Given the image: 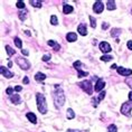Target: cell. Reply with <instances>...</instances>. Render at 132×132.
Returning <instances> with one entry per match:
<instances>
[{"instance_id": "cell-1", "label": "cell", "mask_w": 132, "mask_h": 132, "mask_svg": "<svg viewBox=\"0 0 132 132\" xmlns=\"http://www.w3.org/2000/svg\"><path fill=\"white\" fill-rule=\"evenodd\" d=\"M53 97H54V103L56 107H62L65 103V95H64L63 90L59 87V85H55V91L53 93Z\"/></svg>"}, {"instance_id": "cell-2", "label": "cell", "mask_w": 132, "mask_h": 132, "mask_svg": "<svg viewBox=\"0 0 132 132\" xmlns=\"http://www.w3.org/2000/svg\"><path fill=\"white\" fill-rule=\"evenodd\" d=\"M36 100H37V109L42 114L47 113V104H46V99L44 94L37 93L36 94Z\"/></svg>"}, {"instance_id": "cell-3", "label": "cell", "mask_w": 132, "mask_h": 132, "mask_svg": "<svg viewBox=\"0 0 132 132\" xmlns=\"http://www.w3.org/2000/svg\"><path fill=\"white\" fill-rule=\"evenodd\" d=\"M78 86L82 88L84 92H86L88 95H92V92H93V86H92V83L90 81H83L78 83Z\"/></svg>"}, {"instance_id": "cell-4", "label": "cell", "mask_w": 132, "mask_h": 132, "mask_svg": "<svg viewBox=\"0 0 132 132\" xmlns=\"http://www.w3.org/2000/svg\"><path fill=\"white\" fill-rule=\"evenodd\" d=\"M16 63L19 65V67L21 69H29L30 68V63H29V60L28 59H26V58H23V57H17V59H16Z\"/></svg>"}, {"instance_id": "cell-5", "label": "cell", "mask_w": 132, "mask_h": 132, "mask_svg": "<svg viewBox=\"0 0 132 132\" xmlns=\"http://www.w3.org/2000/svg\"><path fill=\"white\" fill-rule=\"evenodd\" d=\"M131 110H132V102L130 101V102H125L122 104L121 106V113L125 116H130L131 114Z\"/></svg>"}, {"instance_id": "cell-6", "label": "cell", "mask_w": 132, "mask_h": 132, "mask_svg": "<svg viewBox=\"0 0 132 132\" xmlns=\"http://www.w3.org/2000/svg\"><path fill=\"white\" fill-rule=\"evenodd\" d=\"M104 86H105V82H104V79L103 78H97L96 84H95V86H94V90H95V92H102Z\"/></svg>"}, {"instance_id": "cell-7", "label": "cell", "mask_w": 132, "mask_h": 132, "mask_svg": "<svg viewBox=\"0 0 132 132\" xmlns=\"http://www.w3.org/2000/svg\"><path fill=\"white\" fill-rule=\"evenodd\" d=\"M118 73L120 75H122V76H130L132 75V69L130 68H125V67H118Z\"/></svg>"}, {"instance_id": "cell-8", "label": "cell", "mask_w": 132, "mask_h": 132, "mask_svg": "<svg viewBox=\"0 0 132 132\" xmlns=\"http://www.w3.org/2000/svg\"><path fill=\"white\" fill-rule=\"evenodd\" d=\"M100 50L106 54V53H110L112 49H111V46H110V44L107 42H102L100 44Z\"/></svg>"}, {"instance_id": "cell-9", "label": "cell", "mask_w": 132, "mask_h": 132, "mask_svg": "<svg viewBox=\"0 0 132 132\" xmlns=\"http://www.w3.org/2000/svg\"><path fill=\"white\" fill-rule=\"evenodd\" d=\"M103 9H104V5L100 1V0L95 2L94 6H93V10H94L95 14H101L103 11Z\"/></svg>"}, {"instance_id": "cell-10", "label": "cell", "mask_w": 132, "mask_h": 132, "mask_svg": "<svg viewBox=\"0 0 132 132\" xmlns=\"http://www.w3.org/2000/svg\"><path fill=\"white\" fill-rule=\"evenodd\" d=\"M0 72H1V75L5 76L6 78H11V77L14 76V73L10 72V70H8L5 66H1V67H0Z\"/></svg>"}, {"instance_id": "cell-11", "label": "cell", "mask_w": 132, "mask_h": 132, "mask_svg": "<svg viewBox=\"0 0 132 132\" xmlns=\"http://www.w3.org/2000/svg\"><path fill=\"white\" fill-rule=\"evenodd\" d=\"M104 97H105V92L102 91V92H101V93L99 94V96H97L96 99H94V97L92 99V103H93V106L96 107V106H97V103H99L100 101H102Z\"/></svg>"}, {"instance_id": "cell-12", "label": "cell", "mask_w": 132, "mask_h": 132, "mask_svg": "<svg viewBox=\"0 0 132 132\" xmlns=\"http://www.w3.org/2000/svg\"><path fill=\"white\" fill-rule=\"evenodd\" d=\"M77 32L81 34L82 36H86V34H87L86 25H85V24H79L78 27H77Z\"/></svg>"}, {"instance_id": "cell-13", "label": "cell", "mask_w": 132, "mask_h": 132, "mask_svg": "<svg viewBox=\"0 0 132 132\" xmlns=\"http://www.w3.org/2000/svg\"><path fill=\"white\" fill-rule=\"evenodd\" d=\"M66 39H67V42H69V43L76 42V39H77V35H76L75 33H68L66 35Z\"/></svg>"}, {"instance_id": "cell-14", "label": "cell", "mask_w": 132, "mask_h": 132, "mask_svg": "<svg viewBox=\"0 0 132 132\" xmlns=\"http://www.w3.org/2000/svg\"><path fill=\"white\" fill-rule=\"evenodd\" d=\"M26 116H27V119L29 120L30 122H32V123H34V124H36L37 123V116H36L35 114H34V113H32V112H28L26 114Z\"/></svg>"}, {"instance_id": "cell-15", "label": "cell", "mask_w": 132, "mask_h": 132, "mask_svg": "<svg viewBox=\"0 0 132 132\" xmlns=\"http://www.w3.org/2000/svg\"><path fill=\"white\" fill-rule=\"evenodd\" d=\"M45 78H46V75L45 74H43L42 72H38V73H36V75H35V81L36 82H43V81H45Z\"/></svg>"}, {"instance_id": "cell-16", "label": "cell", "mask_w": 132, "mask_h": 132, "mask_svg": "<svg viewBox=\"0 0 132 132\" xmlns=\"http://www.w3.org/2000/svg\"><path fill=\"white\" fill-rule=\"evenodd\" d=\"M10 101L13 102L14 104H19L21 102V99H20V96L18 94H13L10 96Z\"/></svg>"}, {"instance_id": "cell-17", "label": "cell", "mask_w": 132, "mask_h": 132, "mask_svg": "<svg viewBox=\"0 0 132 132\" xmlns=\"http://www.w3.org/2000/svg\"><path fill=\"white\" fill-rule=\"evenodd\" d=\"M63 13L65 15H68L70 13H73V7L70 5H64L63 6Z\"/></svg>"}, {"instance_id": "cell-18", "label": "cell", "mask_w": 132, "mask_h": 132, "mask_svg": "<svg viewBox=\"0 0 132 132\" xmlns=\"http://www.w3.org/2000/svg\"><path fill=\"white\" fill-rule=\"evenodd\" d=\"M48 45H49L50 47H53L54 50H59L60 49V45L57 44L55 40H48Z\"/></svg>"}, {"instance_id": "cell-19", "label": "cell", "mask_w": 132, "mask_h": 132, "mask_svg": "<svg viewBox=\"0 0 132 132\" xmlns=\"http://www.w3.org/2000/svg\"><path fill=\"white\" fill-rule=\"evenodd\" d=\"M115 8H116V6H115V2L114 1L109 0V1L106 2V9H107V10H114Z\"/></svg>"}, {"instance_id": "cell-20", "label": "cell", "mask_w": 132, "mask_h": 132, "mask_svg": "<svg viewBox=\"0 0 132 132\" xmlns=\"http://www.w3.org/2000/svg\"><path fill=\"white\" fill-rule=\"evenodd\" d=\"M66 116L68 120H72L75 118V113L73 111V109H67V112H66Z\"/></svg>"}, {"instance_id": "cell-21", "label": "cell", "mask_w": 132, "mask_h": 132, "mask_svg": "<svg viewBox=\"0 0 132 132\" xmlns=\"http://www.w3.org/2000/svg\"><path fill=\"white\" fill-rule=\"evenodd\" d=\"M29 2H30V5L34 6L35 8H40L42 6H43L42 1H38V0H30Z\"/></svg>"}, {"instance_id": "cell-22", "label": "cell", "mask_w": 132, "mask_h": 132, "mask_svg": "<svg viewBox=\"0 0 132 132\" xmlns=\"http://www.w3.org/2000/svg\"><path fill=\"white\" fill-rule=\"evenodd\" d=\"M6 50H7V54L9 56H13V55H15V53H16V50H15L14 48H11L9 45H6Z\"/></svg>"}, {"instance_id": "cell-23", "label": "cell", "mask_w": 132, "mask_h": 132, "mask_svg": "<svg viewBox=\"0 0 132 132\" xmlns=\"http://www.w3.org/2000/svg\"><path fill=\"white\" fill-rule=\"evenodd\" d=\"M121 32H122L121 29L114 28V29H112V30H111V36H112V37H116L118 35H120V33H121Z\"/></svg>"}, {"instance_id": "cell-24", "label": "cell", "mask_w": 132, "mask_h": 132, "mask_svg": "<svg viewBox=\"0 0 132 132\" xmlns=\"http://www.w3.org/2000/svg\"><path fill=\"white\" fill-rule=\"evenodd\" d=\"M26 15H27V11H19L18 13V16H19V19L21 21H24L26 19Z\"/></svg>"}, {"instance_id": "cell-25", "label": "cell", "mask_w": 132, "mask_h": 132, "mask_svg": "<svg viewBox=\"0 0 132 132\" xmlns=\"http://www.w3.org/2000/svg\"><path fill=\"white\" fill-rule=\"evenodd\" d=\"M101 60H103V62H110L111 59H113V57L112 56H110V55H103L102 57L100 58Z\"/></svg>"}, {"instance_id": "cell-26", "label": "cell", "mask_w": 132, "mask_h": 132, "mask_svg": "<svg viewBox=\"0 0 132 132\" xmlns=\"http://www.w3.org/2000/svg\"><path fill=\"white\" fill-rule=\"evenodd\" d=\"M107 132H118V128L114 124H110L107 128Z\"/></svg>"}, {"instance_id": "cell-27", "label": "cell", "mask_w": 132, "mask_h": 132, "mask_svg": "<svg viewBox=\"0 0 132 132\" xmlns=\"http://www.w3.org/2000/svg\"><path fill=\"white\" fill-rule=\"evenodd\" d=\"M50 24L53 26H56L57 24H58V21H57V17L55 16V15H53V16H50Z\"/></svg>"}, {"instance_id": "cell-28", "label": "cell", "mask_w": 132, "mask_h": 132, "mask_svg": "<svg viewBox=\"0 0 132 132\" xmlns=\"http://www.w3.org/2000/svg\"><path fill=\"white\" fill-rule=\"evenodd\" d=\"M15 44H16V46H17L18 48H21V47H23V43H21V39L18 38V37L15 38Z\"/></svg>"}, {"instance_id": "cell-29", "label": "cell", "mask_w": 132, "mask_h": 132, "mask_svg": "<svg viewBox=\"0 0 132 132\" xmlns=\"http://www.w3.org/2000/svg\"><path fill=\"white\" fill-rule=\"evenodd\" d=\"M77 73H78V77H84V76H87V75H88L87 72H83L81 68L77 69Z\"/></svg>"}, {"instance_id": "cell-30", "label": "cell", "mask_w": 132, "mask_h": 132, "mask_svg": "<svg viewBox=\"0 0 132 132\" xmlns=\"http://www.w3.org/2000/svg\"><path fill=\"white\" fill-rule=\"evenodd\" d=\"M16 7L19 8V9H24V8H25V2H24V1H20V0H19V1H17Z\"/></svg>"}, {"instance_id": "cell-31", "label": "cell", "mask_w": 132, "mask_h": 132, "mask_svg": "<svg viewBox=\"0 0 132 132\" xmlns=\"http://www.w3.org/2000/svg\"><path fill=\"white\" fill-rule=\"evenodd\" d=\"M90 21H91V26H92V28H95V27H96V20L94 19V17L90 16Z\"/></svg>"}, {"instance_id": "cell-32", "label": "cell", "mask_w": 132, "mask_h": 132, "mask_svg": "<svg viewBox=\"0 0 132 132\" xmlns=\"http://www.w3.org/2000/svg\"><path fill=\"white\" fill-rule=\"evenodd\" d=\"M81 65H82V63L79 62V60H76V62L73 63V66H74L76 69H78V68H79V66H81Z\"/></svg>"}, {"instance_id": "cell-33", "label": "cell", "mask_w": 132, "mask_h": 132, "mask_svg": "<svg viewBox=\"0 0 132 132\" xmlns=\"http://www.w3.org/2000/svg\"><path fill=\"white\" fill-rule=\"evenodd\" d=\"M14 90H15V88H13V87H8L7 90H6V93L11 96V95H13V93H14Z\"/></svg>"}, {"instance_id": "cell-34", "label": "cell", "mask_w": 132, "mask_h": 132, "mask_svg": "<svg viewBox=\"0 0 132 132\" xmlns=\"http://www.w3.org/2000/svg\"><path fill=\"white\" fill-rule=\"evenodd\" d=\"M125 83H127L129 86H130V87L132 88V77H128L127 79H125Z\"/></svg>"}, {"instance_id": "cell-35", "label": "cell", "mask_w": 132, "mask_h": 132, "mask_svg": "<svg viewBox=\"0 0 132 132\" xmlns=\"http://www.w3.org/2000/svg\"><path fill=\"white\" fill-rule=\"evenodd\" d=\"M43 60H44V62H48V60L50 59V55H44V56H43V58H42Z\"/></svg>"}, {"instance_id": "cell-36", "label": "cell", "mask_w": 132, "mask_h": 132, "mask_svg": "<svg viewBox=\"0 0 132 132\" xmlns=\"http://www.w3.org/2000/svg\"><path fill=\"white\" fill-rule=\"evenodd\" d=\"M127 46H128L129 49L132 50V40H129V42H128V44H127Z\"/></svg>"}, {"instance_id": "cell-37", "label": "cell", "mask_w": 132, "mask_h": 132, "mask_svg": "<svg viewBox=\"0 0 132 132\" xmlns=\"http://www.w3.org/2000/svg\"><path fill=\"white\" fill-rule=\"evenodd\" d=\"M23 82H24V84H28V83H29V78L27 77V76H25L24 79H23Z\"/></svg>"}, {"instance_id": "cell-38", "label": "cell", "mask_w": 132, "mask_h": 132, "mask_svg": "<svg viewBox=\"0 0 132 132\" xmlns=\"http://www.w3.org/2000/svg\"><path fill=\"white\" fill-rule=\"evenodd\" d=\"M21 53H23V55H25V56H28V55H29V52L27 49H23V50H21Z\"/></svg>"}, {"instance_id": "cell-39", "label": "cell", "mask_w": 132, "mask_h": 132, "mask_svg": "<svg viewBox=\"0 0 132 132\" xmlns=\"http://www.w3.org/2000/svg\"><path fill=\"white\" fill-rule=\"evenodd\" d=\"M107 28H109V24H107V23H103L102 29H107Z\"/></svg>"}, {"instance_id": "cell-40", "label": "cell", "mask_w": 132, "mask_h": 132, "mask_svg": "<svg viewBox=\"0 0 132 132\" xmlns=\"http://www.w3.org/2000/svg\"><path fill=\"white\" fill-rule=\"evenodd\" d=\"M21 90H23V87L19 86V85H17V86H15V91H16V92H20Z\"/></svg>"}, {"instance_id": "cell-41", "label": "cell", "mask_w": 132, "mask_h": 132, "mask_svg": "<svg viewBox=\"0 0 132 132\" xmlns=\"http://www.w3.org/2000/svg\"><path fill=\"white\" fill-rule=\"evenodd\" d=\"M111 68H112V69H118V66H116L115 64H113V65L111 66Z\"/></svg>"}, {"instance_id": "cell-42", "label": "cell", "mask_w": 132, "mask_h": 132, "mask_svg": "<svg viewBox=\"0 0 132 132\" xmlns=\"http://www.w3.org/2000/svg\"><path fill=\"white\" fill-rule=\"evenodd\" d=\"M67 132H79L78 130H72V129H68V130H67Z\"/></svg>"}, {"instance_id": "cell-43", "label": "cell", "mask_w": 132, "mask_h": 132, "mask_svg": "<svg viewBox=\"0 0 132 132\" xmlns=\"http://www.w3.org/2000/svg\"><path fill=\"white\" fill-rule=\"evenodd\" d=\"M129 100H130L131 102H132V92H130V93H129Z\"/></svg>"}, {"instance_id": "cell-44", "label": "cell", "mask_w": 132, "mask_h": 132, "mask_svg": "<svg viewBox=\"0 0 132 132\" xmlns=\"http://www.w3.org/2000/svg\"><path fill=\"white\" fill-rule=\"evenodd\" d=\"M25 34H26L27 36H30V32H29V30H26V32H25Z\"/></svg>"}, {"instance_id": "cell-45", "label": "cell", "mask_w": 132, "mask_h": 132, "mask_svg": "<svg viewBox=\"0 0 132 132\" xmlns=\"http://www.w3.org/2000/svg\"><path fill=\"white\" fill-rule=\"evenodd\" d=\"M11 66H13V62H9L8 63V67H11Z\"/></svg>"}, {"instance_id": "cell-46", "label": "cell", "mask_w": 132, "mask_h": 132, "mask_svg": "<svg viewBox=\"0 0 132 132\" xmlns=\"http://www.w3.org/2000/svg\"><path fill=\"white\" fill-rule=\"evenodd\" d=\"M131 14H132V9H131Z\"/></svg>"}]
</instances>
